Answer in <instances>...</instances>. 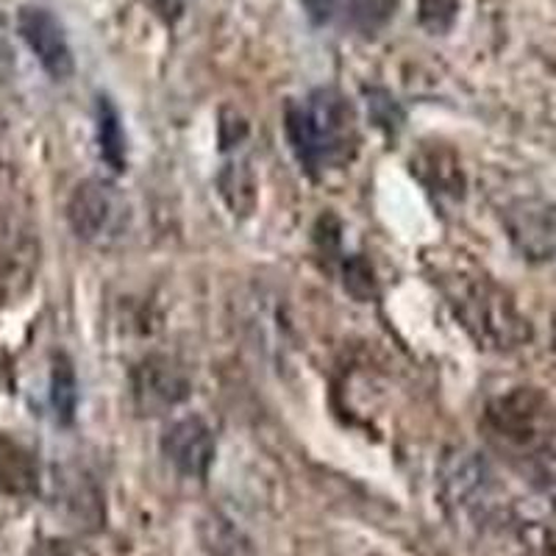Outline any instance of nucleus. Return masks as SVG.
I'll return each mask as SVG.
<instances>
[{
	"label": "nucleus",
	"instance_id": "1",
	"mask_svg": "<svg viewBox=\"0 0 556 556\" xmlns=\"http://www.w3.org/2000/svg\"><path fill=\"white\" fill-rule=\"evenodd\" d=\"M287 131L309 170L342 165L356 146L354 112L337 89H317L287 112Z\"/></svg>",
	"mask_w": 556,
	"mask_h": 556
},
{
	"label": "nucleus",
	"instance_id": "2",
	"mask_svg": "<svg viewBox=\"0 0 556 556\" xmlns=\"http://www.w3.org/2000/svg\"><path fill=\"white\" fill-rule=\"evenodd\" d=\"M67 217L81 240L98 242L103 237H114L126 226L128 208L112 184L92 178V181L78 184V190L70 198Z\"/></svg>",
	"mask_w": 556,
	"mask_h": 556
},
{
	"label": "nucleus",
	"instance_id": "3",
	"mask_svg": "<svg viewBox=\"0 0 556 556\" xmlns=\"http://www.w3.org/2000/svg\"><path fill=\"white\" fill-rule=\"evenodd\" d=\"M17 34L23 42L31 48L37 62L42 70L56 81L73 76L76 62H73V51L64 37V28L48 9L42 7H23L17 14Z\"/></svg>",
	"mask_w": 556,
	"mask_h": 556
},
{
	"label": "nucleus",
	"instance_id": "4",
	"mask_svg": "<svg viewBox=\"0 0 556 556\" xmlns=\"http://www.w3.org/2000/svg\"><path fill=\"white\" fill-rule=\"evenodd\" d=\"M162 448L184 476L201 479L215 459V437L201 417H184L167 429Z\"/></svg>",
	"mask_w": 556,
	"mask_h": 556
},
{
	"label": "nucleus",
	"instance_id": "5",
	"mask_svg": "<svg viewBox=\"0 0 556 556\" xmlns=\"http://www.w3.org/2000/svg\"><path fill=\"white\" fill-rule=\"evenodd\" d=\"M495 431L515 445H538L548 426V409L529 392H518L509 399H501L490 409Z\"/></svg>",
	"mask_w": 556,
	"mask_h": 556
},
{
	"label": "nucleus",
	"instance_id": "6",
	"mask_svg": "<svg viewBox=\"0 0 556 556\" xmlns=\"http://www.w3.org/2000/svg\"><path fill=\"white\" fill-rule=\"evenodd\" d=\"M137 395L148 404H176L187 395V379L170 362H146L137 374Z\"/></svg>",
	"mask_w": 556,
	"mask_h": 556
},
{
	"label": "nucleus",
	"instance_id": "7",
	"mask_svg": "<svg viewBox=\"0 0 556 556\" xmlns=\"http://www.w3.org/2000/svg\"><path fill=\"white\" fill-rule=\"evenodd\" d=\"M98 142H101V156L106 159L109 167L123 170L126 167V134L121 126V114L109 98L98 101Z\"/></svg>",
	"mask_w": 556,
	"mask_h": 556
},
{
	"label": "nucleus",
	"instance_id": "8",
	"mask_svg": "<svg viewBox=\"0 0 556 556\" xmlns=\"http://www.w3.org/2000/svg\"><path fill=\"white\" fill-rule=\"evenodd\" d=\"M51 406L53 412H56L59 424H70V420L76 417L78 381H76V370H73L67 356H56V359H53Z\"/></svg>",
	"mask_w": 556,
	"mask_h": 556
},
{
	"label": "nucleus",
	"instance_id": "9",
	"mask_svg": "<svg viewBox=\"0 0 556 556\" xmlns=\"http://www.w3.org/2000/svg\"><path fill=\"white\" fill-rule=\"evenodd\" d=\"M0 484L12 490V493H26L34 486L31 459L17 445H0Z\"/></svg>",
	"mask_w": 556,
	"mask_h": 556
},
{
	"label": "nucleus",
	"instance_id": "10",
	"mask_svg": "<svg viewBox=\"0 0 556 556\" xmlns=\"http://www.w3.org/2000/svg\"><path fill=\"white\" fill-rule=\"evenodd\" d=\"M399 9V0H348L351 26L362 34H376L387 26Z\"/></svg>",
	"mask_w": 556,
	"mask_h": 556
},
{
	"label": "nucleus",
	"instance_id": "11",
	"mask_svg": "<svg viewBox=\"0 0 556 556\" xmlns=\"http://www.w3.org/2000/svg\"><path fill=\"white\" fill-rule=\"evenodd\" d=\"M529 473H531V481L538 484L540 493L556 506V454H551V451H538V454H531Z\"/></svg>",
	"mask_w": 556,
	"mask_h": 556
},
{
	"label": "nucleus",
	"instance_id": "12",
	"mask_svg": "<svg viewBox=\"0 0 556 556\" xmlns=\"http://www.w3.org/2000/svg\"><path fill=\"white\" fill-rule=\"evenodd\" d=\"M424 23L431 31H443L456 14V0H424Z\"/></svg>",
	"mask_w": 556,
	"mask_h": 556
},
{
	"label": "nucleus",
	"instance_id": "13",
	"mask_svg": "<svg viewBox=\"0 0 556 556\" xmlns=\"http://www.w3.org/2000/svg\"><path fill=\"white\" fill-rule=\"evenodd\" d=\"M14 70H17V53H14L7 17L0 14V81H9L14 76Z\"/></svg>",
	"mask_w": 556,
	"mask_h": 556
},
{
	"label": "nucleus",
	"instance_id": "14",
	"mask_svg": "<svg viewBox=\"0 0 556 556\" xmlns=\"http://www.w3.org/2000/svg\"><path fill=\"white\" fill-rule=\"evenodd\" d=\"M142 3H146L156 17L165 20V23H176V20L181 17L187 0H142Z\"/></svg>",
	"mask_w": 556,
	"mask_h": 556
},
{
	"label": "nucleus",
	"instance_id": "15",
	"mask_svg": "<svg viewBox=\"0 0 556 556\" xmlns=\"http://www.w3.org/2000/svg\"><path fill=\"white\" fill-rule=\"evenodd\" d=\"M301 3H304L306 14L315 23H326L331 17V12H334V0H301Z\"/></svg>",
	"mask_w": 556,
	"mask_h": 556
}]
</instances>
